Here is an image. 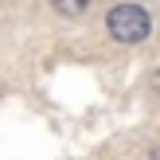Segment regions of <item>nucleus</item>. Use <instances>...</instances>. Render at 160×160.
<instances>
[{"label": "nucleus", "instance_id": "f257e3e1", "mask_svg": "<svg viewBox=\"0 0 160 160\" xmlns=\"http://www.w3.org/2000/svg\"><path fill=\"white\" fill-rule=\"evenodd\" d=\"M106 28H109V35L117 43H141L152 31V20H148V12L141 4H117V8H109Z\"/></svg>", "mask_w": 160, "mask_h": 160}, {"label": "nucleus", "instance_id": "f03ea898", "mask_svg": "<svg viewBox=\"0 0 160 160\" xmlns=\"http://www.w3.org/2000/svg\"><path fill=\"white\" fill-rule=\"evenodd\" d=\"M51 4H55V12H59V16L74 20V16H82L86 8H90V0H51Z\"/></svg>", "mask_w": 160, "mask_h": 160}]
</instances>
